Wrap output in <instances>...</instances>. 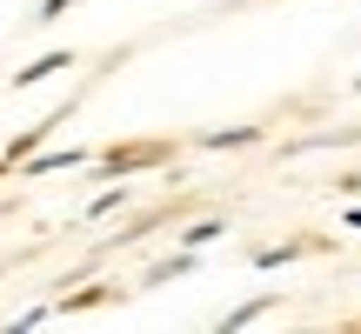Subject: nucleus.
Masks as SVG:
<instances>
[{
	"label": "nucleus",
	"mask_w": 361,
	"mask_h": 334,
	"mask_svg": "<svg viewBox=\"0 0 361 334\" xmlns=\"http://www.w3.org/2000/svg\"><path fill=\"white\" fill-rule=\"evenodd\" d=\"M147 161H161V147H121V154L101 161V174H128V167H147Z\"/></svg>",
	"instance_id": "obj_1"
},
{
	"label": "nucleus",
	"mask_w": 361,
	"mask_h": 334,
	"mask_svg": "<svg viewBox=\"0 0 361 334\" xmlns=\"http://www.w3.org/2000/svg\"><path fill=\"white\" fill-rule=\"evenodd\" d=\"M54 67H67V54H47V61L20 67V74H13V80H20V87H34V80H47V74H54Z\"/></svg>",
	"instance_id": "obj_2"
},
{
	"label": "nucleus",
	"mask_w": 361,
	"mask_h": 334,
	"mask_svg": "<svg viewBox=\"0 0 361 334\" xmlns=\"http://www.w3.org/2000/svg\"><path fill=\"white\" fill-rule=\"evenodd\" d=\"M255 141V128H228V134H207V147H247Z\"/></svg>",
	"instance_id": "obj_3"
},
{
	"label": "nucleus",
	"mask_w": 361,
	"mask_h": 334,
	"mask_svg": "<svg viewBox=\"0 0 361 334\" xmlns=\"http://www.w3.org/2000/svg\"><path fill=\"white\" fill-rule=\"evenodd\" d=\"M261 308H268V295H261V301H247V308H234V314H228V328H247V321H255Z\"/></svg>",
	"instance_id": "obj_4"
},
{
	"label": "nucleus",
	"mask_w": 361,
	"mask_h": 334,
	"mask_svg": "<svg viewBox=\"0 0 361 334\" xmlns=\"http://www.w3.org/2000/svg\"><path fill=\"white\" fill-rule=\"evenodd\" d=\"M67 7H74V0H47V7H40V20H61Z\"/></svg>",
	"instance_id": "obj_5"
},
{
	"label": "nucleus",
	"mask_w": 361,
	"mask_h": 334,
	"mask_svg": "<svg viewBox=\"0 0 361 334\" xmlns=\"http://www.w3.org/2000/svg\"><path fill=\"white\" fill-rule=\"evenodd\" d=\"M348 221H355V228H361V207H348Z\"/></svg>",
	"instance_id": "obj_6"
}]
</instances>
